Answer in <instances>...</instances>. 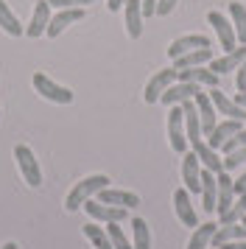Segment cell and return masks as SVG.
I'll list each match as a JSON object with an SVG mask.
<instances>
[{"instance_id":"6da1fadb","label":"cell","mask_w":246,"mask_h":249,"mask_svg":"<svg viewBox=\"0 0 246 249\" xmlns=\"http://www.w3.org/2000/svg\"><path fill=\"white\" fill-rule=\"evenodd\" d=\"M104 188H109V177H106V174H92V177H84L81 182L73 185V191L67 193L65 207L70 210V213H76L78 207H84V202L95 199Z\"/></svg>"},{"instance_id":"7a4b0ae2","label":"cell","mask_w":246,"mask_h":249,"mask_svg":"<svg viewBox=\"0 0 246 249\" xmlns=\"http://www.w3.org/2000/svg\"><path fill=\"white\" fill-rule=\"evenodd\" d=\"M168 143L176 154L188 151V135H185V115H182V104L168 107Z\"/></svg>"},{"instance_id":"3957f363","label":"cell","mask_w":246,"mask_h":249,"mask_svg":"<svg viewBox=\"0 0 246 249\" xmlns=\"http://www.w3.org/2000/svg\"><path fill=\"white\" fill-rule=\"evenodd\" d=\"M14 160H17V168H20L22 179L28 182L31 188L42 185V171H39V160L34 157V151L28 146H14Z\"/></svg>"},{"instance_id":"277c9868","label":"cell","mask_w":246,"mask_h":249,"mask_svg":"<svg viewBox=\"0 0 246 249\" xmlns=\"http://www.w3.org/2000/svg\"><path fill=\"white\" fill-rule=\"evenodd\" d=\"M34 90L42 95L45 101H53V104H70L73 101V90H67L62 84H56L51 76H45V73H34Z\"/></svg>"},{"instance_id":"5b68a950","label":"cell","mask_w":246,"mask_h":249,"mask_svg":"<svg viewBox=\"0 0 246 249\" xmlns=\"http://www.w3.org/2000/svg\"><path fill=\"white\" fill-rule=\"evenodd\" d=\"M84 210H87V215L92 221H104V224H112V221L121 224V221H126V215H129L126 207H112V204H104V202H98V199L84 202Z\"/></svg>"},{"instance_id":"8992f818","label":"cell","mask_w":246,"mask_h":249,"mask_svg":"<svg viewBox=\"0 0 246 249\" xmlns=\"http://www.w3.org/2000/svg\"><path fill=\"white\" fill-rule=\"evenodd\" d=\"M176 81V68H165V70H157L154 76L148 79V84H145V90H143V98L145 104H157L159 101V95L171 87Z\"/></svg>"},{"instance_id":"52a82bcc","label":"cell","mask_w":246,"mask_h":249,"mask_svg":"<svg viewBox=\"0 0 246 249\" xmlns=\"http://www.w3.org/2000/svg\"><path fill=\"white\" fill-rule=\"evenodd\" d=\"M182 182L188 193H201V162L196 151H185L182 154Z\"/></svg>"},{"instance_id":"ba28073f","label":"cell","mask_w":246,"mask_h":249,"mask_svg":"<svg viewBox=\"0 0 246 249\" xmlns=\"http://www.w3.org/2000/svg\"><path fill=\"white\" fill-rule=\"evenodd\" d=\"M199 90H204V87L193 84V81H174V84L159 95V104H165V107H176V104H185V101H190V98H196V92Z\"/></svg>"},{"instance_id":"9c48e42d","label":"cell","mask_w":246,"mask_h":249,"mask_svg":"<svg viewBox=\"0 0 246 249\" xmlns=\"http://www.w3.org/2000/svg\"><path fill=\"white\" fill-rule=\"evenodd\" d=\"M207 23H210L212 31L218 34V42H221L224 51H232V48H238V36H235V28H232V23L227 20V14L210 12V14H207Z\"/></svg>"},{"instance_id":"30bf717a","label":"cell","mask_w":246,"mask_h":249,"mask_svg":"<svg viewBox=\"0 0 246 249\" xmlns=\"http://www.w3.org/2000/svg\"><path fill=\"white\" fill-rule=\"evenodd\" d=\"M174 210H176V218L182 221V227H199V213L190 202V193L185 188H176L174 191Z\"/></svg>"},{"instance_id":"8fae6325","label":"cell","mask_w":246,"mask_h":249,"mask_svg":"<svg viewBox=\"0 0 246 249\" xmlns=\"http://www.w3.org/2000/svg\"><path fill=\"white\" fill-rule=\"evenodd\" d=\"M193 104H196V109H199V118H201V135L210 137L212 129H215V124H218V112H215V107H212L210 95L204 90L196 92V98H193Z\"/></svg>"},{"instance_id":"7c38bea8","label":"cell","mask_w":246,"mask_h":249,"mask_svg":"<svg viewBox=\"0 0 246 249\" xmlns=\"http://www.w3.org/2000/svg\"><path fill=\"white\" fill-rule=\"evenodd\" d=\"M207 95H210V101H212V107H215V112L218 115H224V118H235V121H246V109L244 107H238L232 98H227V92L224 90L212 87Z\"/></svg>"},{"instance_id":"4fadbf2b","label":"cell","mask_w":246,"mask_h":249,"mask_svg":"<svg viewBox=\"0 0 246 249\" xmlns=\"http://www.w3.org/2000/svg\"><path fill=\"white\" fill-rule=\"evenodd\" d=\"M199 48H210V36H204V34L179 36V39H174V42H171V48H168V56L179 59V56H185V53H190V51H199Z\"/></svg>"},{"instance_id":"5bb4252c","label":"cell","mask_w":246,"mask_h":249,"mask_svg":"<svg viewBox=\"0 0 246 249\" xmlns=\"http://www.w3.org/2000/svg\"><path fill=\"white\" fill-rule=\"evenodd\" d=\"M215 179H218V202H215V213H218V218H221L235 202V179L229 177V171L215 174Z\"/></svg>"},{"instance_id":"9a60e30c","label":"cell","mask_w":246,"mask_h":249,"mask_svg":"<svg viewBox=\"0 0 246 249\" xmlns=\"http://www.w3.org/2000/svg\"><path fill=\"white\" fill-rule=\"evenodd\" d=\"M241 129H244V121H235V118H224V121H218V124H215L212 135L207 137V146L218 151V148H221L224 143H227V140H229V137L235 135V132H241Z\"/></svg>"},{"instance_id":"2e32d148","label":"cell","mask_w":246,"mask_h":249,"mask_svg":"<svg viewBox=\"0 0 246 249\" xmlns=\"http://www.w3.org/2000/svg\"><path fill=\"white\" fill-rule=\"evenodd\" d=\"M218 79L221 76H215L210 68H188V70H176V81H193V84H199V87H207V90H212V87H218Z\"/></svg>"},{"instance_id":"e0dca14e","label":"cell","mask_w":246,"mask_h":249,"mask_svg":"<svg viewBox=\"0 0 246 249\" xmlns=\"http://www.w3.org/2000/svg\"><path fill=\"white\" fill-rule=\"evenodd\" d=\"M95 199H98V202H104V204H112V207H126V210L140 204V196H137V193L118 191V188H104Z\"/></svg>"},{"instance_id":"ac0fdd59","label":"cell","mask_w":246,"mask_h":249,"mask_svg":"<svg viewBox=\"0 0 246 249\" xmlns=\"http://www.w3.org/2000/svg\"><path fill=\"white\" fill-rule=\"evenodd\" d=\"M48 23H51V3L48 0H39L36 6H34V14H31V23L25 25V34L28 36H42L48 31Z\"/></svg>"},{"instance_id":"d6986e66","label":"cell","mask_w":246,"mask_h":249,"mask_svg":"<svg viewBox=\"0 0 246 249\" xmlns=\"http://www.w3.org/2000/svg\"><path fill=\"white\" fill-rule=\"evenodd\" d=\"M78 20H84V9H59V14L51 17V23H48V36H59L65 31L67 25L78 23Z\"/></svg>"},{"instance_id":"ffe728a7","label":"cell","mask_w":246,"mask_h":249,"mask_svg":"<svg viewBox=\"0 0 246 249\" xmlns=\"http://www.w3.org/2000/svg\"><path fill=\"white\" fill-rule=\"evenodd\" d=\"M244 59H246V48L238 45V48H232V51H227L221 59H212L210 70L215 73V76H224V73H229V70L241 68V62H244Z\"/></svg>"},{"instance_id":"44dd1931","label":"cell","mask_w":246,"mask_h":249,"mask_svg":"<svg viewBox=\"0 0 246 249\" xmlns=\"http://www.w3.org/2000/svg\"><path fill=\"white\" fill-rule=\"evenodd\" d=\"M123 12H126V34L132 36V39H140L143 34V6H140V0H126L123 3Z\"/></svg>"},{"instance_id":"7402d4cb","label":"cell","mask_w":246,"mask_h":249,"mask_svg":"<svg viewBox=\"0 0 246 249\" xmlns=\"http://www.w3.org/2000/svg\"><path fill=\"white\" fill-rule=\"evenodd\" d=\"M182 115H185V135H188V143L193 146V143L201 140V118H199V109H196L193 98L182 104Z\"/></svg>"},{"instance_id":"603a6c76","label":"cell","mask_w":246,"mask_h":249,"mask_svg":"<svg viewBox=\"0 0 246 249\" xmlns=\"http://www.w3.org/2000/svg\"><path fill=\"white\" fill-rule=\"evenodd\" d=\"M193 151H196V157H199L201 168L204 171H212V174H221L224 171V157L215 151V148H210L204 140H199V143H193Z\"/></svg>"},{"instance_id":"cb8c5ba5","label":"cell","mask_w":246,"mask_h":249,"mask_svg":"<svg viewBox=\"0 0 246 249\" xmlns=\"http://www.w3.org/2000/svg\"><path fill=\"white\" fill-rule=\"evenodd\" d=\"M201 202H204V213H215V202H218V179L212 171L201 168Z\"/></svg>"},{"instance_id":"d4e9b609","label":"cell","mask_w":246,"mask_h":249,"mask_svg":"<svg viewBox=\"0 0 246 249\" xmlns=\"http://www.w3.org/2000/svg\"><path fill=\"white\" fill-rule=\"evenodd\" d=\"M212 62V48H199V51H190L185 56L174 59V68L176 70H188V68H201V65H210Z\"/></svg>"},{"instance_id":"484cf974","label":"cell","mask_w":246,"mask_h":249,"mask_svg":"<svg viewBox=\"0 0 246 249\" xmlns=\"http://www.w3.org/2000/svg\"><path fill=\"white\" fill-rule=\"evenodd\" d=\"M215 230H218L215 221H204V224L193 227V235H190V241H188V249H207L212 235H215Z\"/></svg>"},{"instance_id":"4316f807","label":"cell","mask_w":246,"mask_h":249,"mask_svg":"<svg viewBox=\"0 0 246 249\" xmlns=\"http://www.w3.org/2000/svg\"><path fill=\"white\" fill-rule=\"evenodd\" d=\"M0 28H3L9 36H22V34H25V25H20L17 14L9 9V3H6V0H0Z\"/></svg>"},{"instance_id":"83f0119b","label":"cell","mask_w":246,"mask_h":249,"mask_svg":"<svg viewBox=\"0 0 246 249\" xmlns=\"http://www.w3.org/2000/svg\"><path fill=\"white\" fill-rule=\"evenodd\" d=\"M132 249H151V230L145 218H132Z\"/></svg>"},{"instance_id":"f1b7e54d","label":"cell","mask_w":246,"mask_h":249,"mask_svg":"<svg viewBox=\"0 0 246 249\" xmlns=\"http://www.w3.org/2000/svg\"><path fill=\"white\" fill-rule=\"evenodd\" d=\"M229 17H232V28H235V36H238V45H246V6L229 3Z\"/></svg>"},{"instance_id":"f546056e","label":"cell","mask_w":246,"mask_h":249,"mask_svg":"<svg viewBox=\"0 0 246 249\" xmlns=\"http://www.w3.org/2000/svg\"><path fill=\"white\" fill-rule=\"evenodd\" d=\"M244 215H246V193H238V199L232 202V207L227 210V213L218 218V224H238V221H244Z\"/></svg>"},{"instance_id":"4dcf8cb0","label":"cell","mask_w":246,"mask_h":249,"mask_svg":"<svg viewBox=\"0 0 246 249\" xmlns=\"http://www.w3.org/2000/svg\"><path fill=\"white\" fill-rule=\"evenodd\" d=\"M84 238H87L95 249H112V241H109V235H106V230L98 227V224H84Z\"/></svg>"},{"instance_id":"1f68e13d","label":"cell","mask_w":246,"mask_h":249,"mask_svg":"<svg viewBox=\"0 0 246 249\" xmlns=\"http://www.w3.org/2000/svg\"><path fill=\"white\" fill-rule=\"evenodd\" d=\"M106 235H109V241H112V249H132V241L126 238V232H123V227L118 224V221L106 224Z\"/></svg>"},{"instance_id":"d6a6232c","label":"cell","mask_w":246,"mask_h":249,"mask_svg":"<svg viewBox=\"0 0 246 249\" xmlns=\"http://www.w3.org/2000/svg\"><path fill=\"white\" fill-rule=\"evenodd\" d=\"M244 162H246V146L235 148L229 154H224V171H232V168H238V165H244Z\"/></svg>"},{"instance_id":"836d02e7","label":"cell","mask_w":246,"mask_h":249,"mask_svg":"<svg viewBox=\"0 0 246 249\" xmlns=\"http://www.w3.org/2000/svg\"><path fill=\"white\" fill-rule=\"evenodd\" d=\"M241 146H246V129H241V132H235L227 143L221 146V151L224 154H229V151H235V148H241Z\"/></svg>"},{"instance_id":"e575fe53","label":"cell","mask_w":246,"mask_h":249,"mask_svg":"<svg viewBox=\"0 0 246 249\" xmlns=\"http://www.w3.org/2000/svg\"><path fill=\"white\" fill-rule=\"evenodd\" d=\"M56 9H84L87 3H95V0H48Z\"/></svg>"},{"instance_id":"d590c367","label":"cell","mask_w":246,"mask_h":249,"mask_svg":"<svg viewBox=\"0 0 246 249\" xmlns=\"http://www.w3.org/2000/svg\"><path fill=\"white\" fill-rule=\"evenodd\" d=\"M179 0H157V17H165V14H171L174 9H176Z\"/></svg>"},{"instance_id":"8d00e7d4","label":"cell","mask_w":246,"mask_h":249,"mask_svg":"<svg viewBox=\"0 0 246 249\" xmlns=\"http://www.w3.org/2000/svg\"><path fill=\"white\" fill-rule=\"evenodd\" d=\"M235 84H238V90L246 92V59L241 62V68H238V76H235Z\"/></svg>"},{"instance_id":"74e56055","label":"cell","mask_w":246,"mask_h":249,"mask_svg":"<svg viewBox=\"0 0 246 249\" xmlns=\"http://www.w3.org/2000/svg\"><path fill=\"white\" fill-rule=\"evenodd\" d=\"M143 6V17H154L157 14V0H140Z\"/></svg>"},{"instance_id":"f35d334b","label":"cell","mask_w":246,"mask_h":249,"mask_svg":"<svg viewBox=\"0 0 246 249\" xmlns=\"http://www.w3.org/2000/svg\"><path fill=\"white\" fill-rule=\"evenodd\" d=\"M221 249H246V238H238V241H227Z\"/></svg>"},{"instance_id":"ab89813d","label":"cell","mask_w":246,"mask_h":249,"mask_svg":"<svg viewBox=\"0 0 246 249\" xmlns=\"http://www.w3.org/2000/svg\"><path fill=\"white\" fill-rule=\"evenodd\" d=\"M235 193H246V171L235 179Z\"/></svg>"},{"instance_id":"60d3db41","label":"cell","mask_w":246,"mask_h":249,"mask_svg":"<svg viewBox=\"0 0 246 249\" xmlns=\"http://www.w3.org/2000/svg\"><path fill=\"white\" fill-rule=\"evenodd\" d=\"M123 3H126V0H106V9H109V12H118V9H123Z\"/></svg>"},{"instance_id":"b9f144b4","label":"cell","mask_w":246,"mask_h":249,"mask_svg":"<svg viewBox=\"0 0 246 249\" xmlns=\"http://www.w3.org/2000/svg\"><path fill=\"white\" fill-rule=\"evenodd\" d=\"M232 101L238 104V107H244V109H246V92H238V95H235Z\"/></svg>"},{"instance_id":"7bdbcfd3","label":"cell","mask_w":246,"mask_h":249,"mask_svg":"<svg viewBox=\"0 0 246 249\" xmlns=\"http://www.w3.org/2000/svg\"><path fill=\"white\" fill-rule=\"evenodd\" d=\"M0 249H20V247H17L14 241H9V244H3V247H0Z\"/></svg>"},{"instance_id":"ee69618b","label":"cell","mask_w":246,"mask_h":249,"mask_svg":"<svg viewBox=\"0 0 246 249\" xmlns=\"http://www.w3.org/2000/svg\"><path fill=\"white\" fill-rule=\"evenodd\" d=\"M241 224H244V227H246V215H244V221H241Z\"/></svg>"}]
</instances>
